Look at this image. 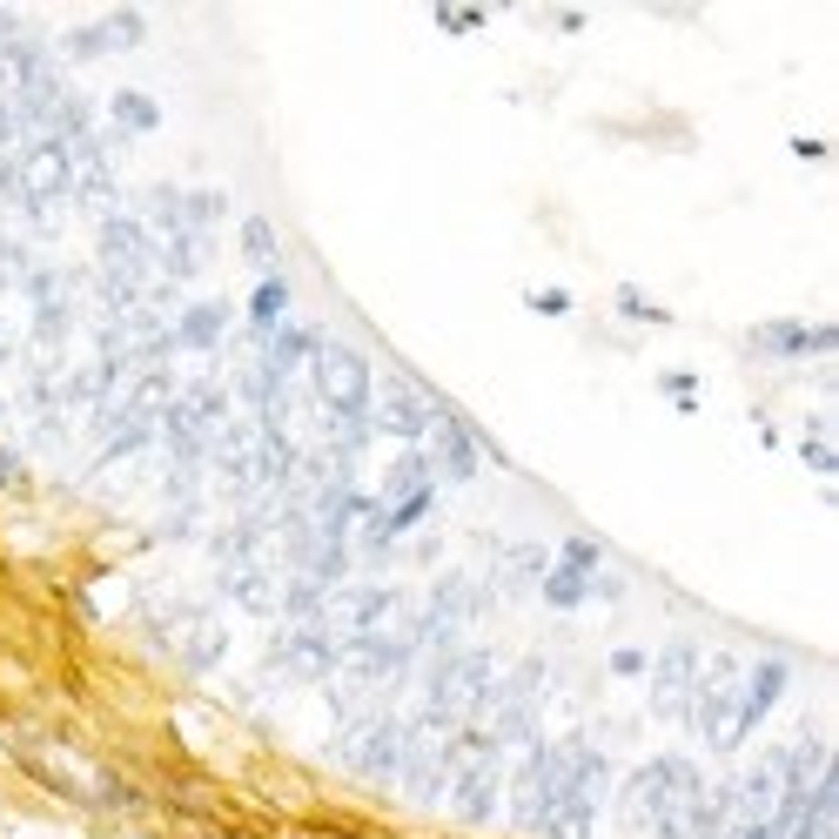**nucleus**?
I'll use <instances>...</instances> for the list:
<instances>
[{
  "mask_svg": "<svg viewBox=\"0 0 839 839\" xmlns=\"http://www.w3.org/2000/svg\"><path fill=\"white\" fill-rule=\"evenodd\" d=\"M317 370H323V396L343 410V424L363 430V403H370V370H363V356L323 343V349H317Z\"/></svg>",
  "mask_w": 839,
  "mask_h": 839,
  "instance_id": "f257e3e1",
  "label": "nucleus"
},
{
  "mask_svg": "<svg viewBox=\"0 0 839 839\" xmlns=\"http://www.w3.org/2000/svg\"><path fill=\"white\" fill-rule=\"evenodd\" d=\"M242 249L262 262V269L276 262V235H269V222H262V216H249V222H242ZM269 276H276V269H269Z\"/></svg>",
  "mask_w": 839,
  "mask_h": 839,
  "instance_id": "9d476101",
  "label": "nucleus"
},
{
  "mask_svg": "<svg viewBox=\"0 0 839 839\" xmlns=\"http://www.w3.org/2000/svg\"><path fill=\"white\" fill-rule=\"evenodd\" d=\"M430 437H437V470L444 478H470V470H478V457H484V437L470 430V424H457V416H444L437 410V424H430Z\"/></svg>",
  "mask_w": 839,
  "mask_h": 839,
  "instance_id": "7ed1b4c3",
  "label": "nucleus"
},
{
  "mask_svg": "<svg viewBox=\"0 0 839 839\" xmlns=\"http://www.w3.org/2000/svg\"><path fill=\"white\" fill-rule=\"evenodd\" d=\"M0 491H27V463L14 450H0Z\"/></svg>",
  "mask_w": 839,
  "mask_h": 839,
  "instance_id": "9b49d317",
  "label": "nucleus"
},
{
  "mask_svg": "<svg viewBox=\"0 0 839 839\" xmlns=\"http://www.w3.org/2000/svg\"><path fill=\"white\" fill-rule=\"evenodd\" d=\"M430 424H437V403L424 390L416 383H383V430L390 437L416 444V437H430Z\"/></svg>",
  "mask_w": 839,
  "mask_h": 839,
  "instance_id": "f03ea898",
  "label": "nucleus"
},
{
  "mask_svg": "<svg viewBox=\"0 0 839 839\" xmlns=\"http://www.w3.org/2000/svg\"><path fill=\"white\" fill-rule=\"evenodd\" d=\"M618 309H632V317H645V323H665V309H652L639 289H624V296H618Z\"/></svg>",
  "mask_w": 839,
  "mask_h": 839,
  "instance_id": "ddd939ff",
  "label": "nucleus"
},
{
  "mask_svg": "<svg viewBox=\"0 0 839 839\" xmlns=\"http://www.w3.org/2000/svg\"><path fill=\"white\" fill-rule=\"evenodd\" d=\"M832 343H839L832 323H819V330H800V323H766V330H752V349H759V356H832Z\"/></svg>",
  "mask_w": 839,
  "mask_h": 839,
  "instance_id": "20e7f679",
  "label": "nucleus"
},
{
  "mask_svg": "<svg viewBox=\"0 0 839 839\" xmlns=\"http://www.w3.org/2000/svg\"><path fill=\"white\" fill-rule=\"evenodd\" d=\"M283 309H289V283H283V276H262V289L249 296V323H255L262 336H276V330H283Z\"/></svg>",
  "mask_w": 839,
  "mask_h": 839,
  "instance_id": "423d86ee",
  "label": "nucleus"
},
{
  "mask_svg": "<svg viewBox=\"0 0 839 839\" xmlns=\"http://www.w3.org/2000/svg\"><path fill=\"white\" fill-rule=\"evenodd\" d=\"M692 699V645H671L658 665V712H678Z\"/></svg>",
  "mask_w": 839,
  "mask_h": 839,
  "instance_id": "39448f33",
  "label": "nucleus"
},
{
  "mask_svg": "<svg viewBox=\"0 0 839 839\" xmlns=\"http://www.w3.org/2000/svg\"><path fill=\"white\" fill-rule=\"evenodd\" d=\"M531 309H544V317H564L571 296H564V289H538V296H531Z\"/></svg>",
  "mask_w": 839,
  "mask_h": 839,
  "instance_id": "4468645a",
  "label": "nucleus"
},
{
  "mask_svg": "<svg viewBox=\"0 0 839 839\" xmlns=\"http://www.w3.org/2000/svg\"><path fill=\"white\" fill-rule=\"evenodd\" d=\"M115 115H122V128H141V135L162 122V108H154L148 94H115Z\"/></svg>",
  "mask_w": 839,
  "mask_h": 839,
  "instance_id": "1a4fd4ad",
  "label": "nucleus"
},
{
  "mask_svg": "<svg viewBox=\"0 0 839 839\" xmlns=\"http://www.w3.org/2000/svg\"><path fill=\"white\" fill-rule=\"evenodd\" d=\"M216 330H222V309L216 302H202V309H188V317H182V343H195V349L216 343Z\"/></svg>",
  "mask_w": 839,
  "mask_h": 839,
  "instance_id": "6e6552de",
  "label": "nucleus"
},
{
  "mask_svg": "<svg viewBox=\"0 0 839 839\" xmlns=\"http://www.w3.org/2000/svg\"><path fill=\"white\" fill-rule=\"evenodd\" d=\"M658 390H665V396H671V403H686V410H692V390H699V383H692V377H686V370H671V377H665V383H658Z\"/></svg>",
  "mask_w": 839,
  "mask_h": 839,
  "instance_id": "f8f14e48",
  "label": "nucleus"
},
{
  "mask_svg": "<svg viewBox=\"0 0 839 839\" xmlns=\"http://www.w3.org/2000/svg\"><path fill=\"white\" fill-rule=\"evenodd\" d=\"M585 591H591V578H585V571H571V564H558L551 578H544V598H551L558 611H571V605H578Z\"/></svg>",
  "mask_w": 839,
  "mask_h": 839,
  "instance_id": "0eeeda50",
  "label": "nucleus"
}]
</instances>
